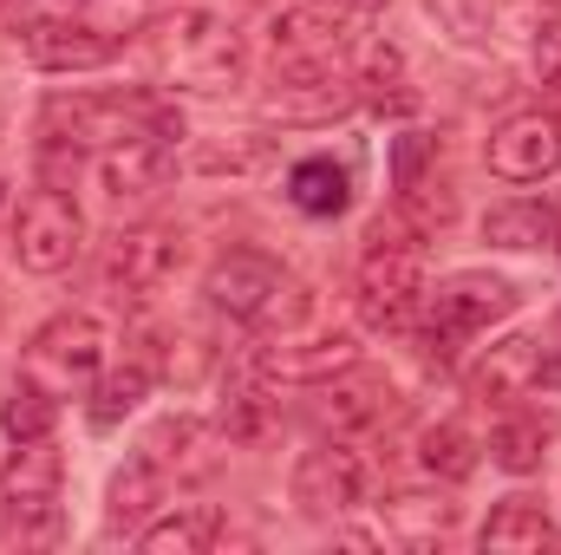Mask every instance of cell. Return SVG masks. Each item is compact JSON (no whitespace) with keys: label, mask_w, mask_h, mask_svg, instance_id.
I'll return each instance as SVG.
<instances>
[{"label":"cell","mask_w":561,"mask_h":555,"mask_svg":"<svg viewBox=\"0 0 561 555\" xmlns=\"http://www.w3.org/2000/svg\"><path fill=\"white\" fill-rule=\"evenodd\" d=\"M150 46H157L163 79H176L190 92H236L249 79V39L216 7H176V13H163L157 33H150Z\"/></svg>","instance_id":"cell-1"},{"label":"cell","mask_w":561,"mask_h":555,"mask_svg":"<svg viewBox=\"0 0 561 555\" xmlns=\"http://www.w3.org/2000/svg\"><path fill=\"white\" fill-rule=\"evenodd\" d=\"M105 366V327L92 314H59L46 320L33 340H26V373L53 393H72V386H92Z\"/></svg>","instance_id":"cell-10"},{"label":"cell","mask_w":561,"mask_h":555,"mask_svg":"<svg viewBox=\"0 0 561 555\" xmlns=\"http://www.w3.org/2000/svg\"><path fill=\"white\" fill-rule=\"evenodd\" d=\"M287 490H294L300 517L333 523V517H346V510H359V503L373 497V471H366V457H359V451H346V444L333 438V444H313V451H300V457H294Z\"/></svg>","instance_id":"cell-7"},{"label":"cell","mask_w":561,"mask_h":555,"mask_svg":"<svg viewBox=\"0 0 561 555\" xmlns=\"http://www.w3.org/2000/svg\"><path fill=\"white\" fill-rule=\"evenodd\" d=\"M183 269V229H170V223H131V229H118L112 236V249H105V287L118 294V301H150V294H163L170 281Z\"/></svg>","instance_id":"cell-8"},{"label":"cell","mask_w":561,"mask_h":555,"mask_svg":"<svg viewBox=\"0 0 561 555\" xmlns=\"http://www.w3.org/2000/svg\"><path fill=\"white\" fill-rule=\"evenodd\" d=\"M542 457H549V431H542V418H503V424L490 431V464H496V471H510V477H536Z\"/></svg>","instance_id":"cell-30"},{"label":"cell","mask_w":561,"mask_h":555,"mask_svg":"<svg viewBox=\"0 0 561 555\" xmlns=\"http://www.w3.org/2000/svg\"><path fill=\"white\" fill-rule=\"evenodd\" d=\"M216 536H222V510H209V503H183L176 517L144 523L138 550L144 555H203V550H216Z\"/></svg>","instance_id":"cell-23"},{"label":"cell","mask_w":561,"mask_h":555,"mask_svg":"<svg viewBox=\"0 0 561 555\" xmlns=\"http://www.w3.org/2000/svg\"><path fill=\"white\" fill-rule=\"evenodd\" d=\"M0 7H7V0H0Z\"/></svg>","instance_id":"cell-37"},{"label":"cell","mask_w":561,"mask_h":555,"mask_svg":"<svg viewBox=\"0 0 561 555\" xmlns=\"http://www.w3.org/2000/svg\"><path fill=\"white\" fill-rule=\"evenodd\" d=\"M536 79H542L549 92H561V20L536 33Z\"/></svg>","instance_id":"cell-33"},{"label":"cell","mask_w":561,"mask_h":555,"mask_svg":"<svg viewBox=\"0 0 561 555\" xmlns=\"http://www.w3.org/2000/svg\"><path fill=\"white\" fill-rule=\"evenodd\" d=\"M379 523H386L392 543L431 550V543H444V536L457 530V503H450V497H431V490H399V497L379 503Z\"/></svg>","instance_id":"cell-20"},{"label":"cell","mask_w":561,"mask_h":555,"mask_svg":"<svg viewBox=\"0 0 561 555\" xmlns=\"http://www.w3.org/2000/svg\"><path fill=\"white\" fill-rule=\"evenodd\" d=\"M287 287H294L287 269H280L275 256H262V249H229V256H216V262H209V275H203L209 307H216V314H229V320H249V327L275 320Z\"/></svg>","instance_id":"cell-9"},{"label":"cell","mask_w":561,"mask_h":555,"mask_svg":"<svg viewBox=\"0 0 561 555\" xmlns=\"http://www.w3.org/2000/svg\"><path fill=\"white\" fill-rule=\"evenodd\" d=\"M483 242L490 249H510V256L542 249V242H556V209L536 203V196H510V203L483 209Z\"/></svg>","instance_id":"cell-22"},{"label":"cell","mask_w":561,"mask_h":555,"mask_svg":"<svg viewBox=\"0 0 561 555\" xmlns=\"http://www.w3.org/2000/svg\"><path fill=\"white\" fill-rule=\"evenodd\" d=\"M431 157H437V138H424V132H405V138H392V190L419 183Z\"/></svg>","instance_id":"cell-32"},{"label":"cell","mask_w":561,"mask_h":555,"mask_svg":"<svg viewBox=\"0 0 561 555\" xmlns=\"http://www.w3.org/2000/svg\"><path fill=\"white\" fill-rule=\"evenodd\" d=\"M255 366L280 380V386H320L346 366H359V340L353 333H333V327H313V333H280L268 347H255Z\"/></svg>","instance_id":"cell-13"},{"label":"cell","mask_w":561,"mask_h":555,"mask_svg":"<svg viewBox=\"0 0 561 555\" xmlns=\"http://www.w3.org/2000/svg\"><path fill=\"white\" fill-rule=\"evenodd\" d=\"M313 418H320L333 438H359V431H373L379 418H392V386H386V380H366L359 366H346V373L320 380Z\"/></svg>","instance_id":"cell-16"},{"label":"cell","mask_w":561,"mask_h":555,"mask_svg":"<svg viewBox=\"0 0 561 555\" xmlns=\"http://www.w3.org/2000/svg\"><path fill=\"white\" fill-rule=\"evenodd\" d=\"M0 196H7V183H0Z\"/></svg>","instance_id":"cell-36"},{"label":"cell","mask_w":561,"mask_h":555,"mask_svg":"<svg viewBox=\"0 0 561 555\" xmlns=\"http://www.w3.org/2000/svg\"><path fill=\"white\" fill-rule=\"evenodd\" d=\"M268 53H275V72H320V66H340L346 59V20L340 7H313V0H294L268 20Z\"/></svg>","instance_id":"cell-11"},{"label":"cell","mask_w":561,"mask_h":555,"mask_svg":"<svg viewBox=\"0 0 561 555\" xmlns=\"http://www.w3.org/2000/svg\"><path fill=\"white\" fill-rule=\"evenodd\" d=\"M477 543L483 550H549L556 543V523H549V510L536 497H503L490 510V523L477 530Z\"/></svg>","instance_id":"cell-25"},{"label":"cell","mask_w":561,"mask_h":555,"mask_svg":"<svg viewBox=\"0 0 561 555\" xmlns=\"http://www.w3.org/2000/svg\"><path fill=\"white\" fill-rule=\"evenodd\" d=\"M39 138L53 150H112V144H131V138H183V118L163 99L79 92V99H53L39 112Z\"/></svg>","instance_id":"cell-2"},{"label":"cell","mask_w":561,"mask_h":555,"mask_svg":"<svg viewBox=\"0 0 561 555\" xmlns=\"http://www.w3.org/2000/svg\"><path fill=\"white\" fill-rule=\"evenodd\" d=\"M20 53L39 72H99L118 59V39L105 26H85V20H26Z\"/></svg>","instance_id":"cell-14"},{"label":"cell","mask_w":561,"mask_h":555,"mask_svg":"<svg viewBox=\"0 0 561 555\" xmlns=\"http://www.w3.org/2000/svg\"><path fill=\"white\" fill-rule=\"evenodd\" d=\"M419 464L437 477V484H463V477H477V438L457 424V418H444V424H431L419 438Z\"/></svg>","instance_id":"cell-28"},{"label":"cell","mask_w":561,"mask_h":555,"mask_svg":"<svg viewBox=\"0 0 561 555\" xmlns=\"http://www.w3.org/2000/svg\"><path fill=\"white\" fill-rule=\"evenodd\" d=\"M359 105V86L340 72V66H320V72H275V92L262 99V112L280 125H333Z\"/></svg>","instance_id":"cell-15"},{"label":"cell","mask_w":561,"mask_h":555,"mask_svg":"<svg viewBox=\"0 0 561 555\" xmlns=\"http://www.w3.org/2000/svg\"><path fill=\"white\" fill-rule=\"evenodd\" d=\"M424 7H431V20H437L457 46H483V39H490V20H496L490 0H424Z\"/></svg>","instance_id":"cell-31"},{"label":"cell","mask_w":561,"mask_h":555,"mask_svg":"<svg viewBox=\"0 0 561 555\" xmlns=\"http://www.w3.org/2000/svg\"><path fill=\"white\" fill-rule=\"evenodd\" d=\"M79 249H85V216L59 183L33 190L13 209V256H20L26 275H59V269L79 262Z\"/></svg>","instance_id":"cell-6"},{"label":"cell","mask_w":561,"mask_h":555,"mask_svg":"<svg viewBox=\"0 0 561 555\" xmlns=\"http://www.w3.org/2000/svg\"><path fill=\"white\" fill-rule=\"evenodd\" d=\"M536 380H542V340H529V333L496 340L470 366V393L477 399H523V393H536Z\"/></svg>","instance_id":"cell-19"},{"label":"cell","mask_w":561,"mask_h":555,"mask_svg":"<svg viewBox=\"0 0 561 555\" xmlns=\"http://www.w3.org/2000/svg\"><path fill=\"white\" fill-rule=\"evenodd\" d=\"M176 177V144L170 138H131V144H112L99 157V183L125 203V196H150Z\"/></svg>","instance_id":"cell-18"},{"label":"cell","mask_w":561,"mask_h":555,"mask_svg":"<svg viewBox=\"0 0 561 555\" xmlns=\"http://www.w3.org/2000/svg\"><path fill=\"white\" fill-rule=\"evenodd\" d=\"M359 86H366L359 105H373V112H386V118H412V112H419V92L405 86V53H399V46H379Z\"/></svg>","instance_id":"cell-29"},{"label":"cell","mask_w":561,"mask_h":555,"mask_svg":"<svg viewBox=\"0 0 561 555\" xmlns=\"http://www.w3.org/2000/svg\"><path fill=\"white\" fill-rule=\"evenodd\" d=\"M150 380H157V373H150L144 360H125L118 373H105V380H99V393H92V406H85L92 431H118V424L150 399Z\"/></svg>","instance_id":"cell-27"},{"label":"cell","mask_w":561,"mask_h":555,"mask_svg":"<svg viewBox=\"0 0 561 555\" xmlns=\"http://www.w3.org/2000/svg\"><path fill=\"white\" fill-rule=\"evenodd\" d=\"M53 424H59V393L39 386L33 373H20L7 386V399H0V431L13 444H33V438H53Z\"/></svg>","instance_id":"cell-26"},{"label":"cell","mask_w":561,"mask_h":555,"mask_svg":"<svg viewBox=\"0 0 561 555\" xmlns=\"http://www.w3.org/2000/svg\"><path fill=\"white\" fill-rule=\"evenodd\" d=\"M333 7H340V13H379L386 0H333Z\"/></svg>","instance_id":"cell-34"},{"label":"cell","mask_w":561,"mask_h":555,"mask_svg":"<svg viewBox=\"0 0 561 555\" xmlns=\"http://www.w3.org/2000/svg\"><path fill=\"white\" fill-rule=\"evenodd\" d=\"M157 503H163V464L138 451V457H131V464L112 477V503H105V523L138 536L144 523H150V510H157Z\"/></svg>","instance_id":"cell-24"},{"label":"cell","mask_w":561,"mask_h":555,"mask_svg":"<svg viewBox=\"0 0 561 555\" xmlns=\"http://www.w3.org/2000/svg\"><path fill=\"white\" fill-rule=\"evenodd\" d=\"M424 236L399 216V223H373L366 256H359V320L373 333H399L412 327L424 307Z\"/></svg>","instance_id":"cell-3"},{"label":"cell","mask_w":561,"mask_h":555,"mask_svg":"<svg viewBox=\"0 0 561 555\" xmlns=\"http://www.w3.org/2000/svg\"><path fill=\"white\" fill-rule=\"evenodd\" d=\"M483 163L503 183H542V177H556L561 170V118L556 112H516V118H503L490 132V144H483Z\"/></svg>","instance_id":"cell-12"},{"label":"cell","mask_w":561,"mask_h":555,"mask_svg":"<svg viewBox=\"0 0 561 555\" xmlns=\"http://www.w3.org/2000/svg\"><path fill=\"white\" fill-rule=\"evenodd\" d=\"M216 431L229 444H262L275 431V380L255 366V353L242 366H229L222 380V406H216Z\"/></svg>","instance_id":"cell-17"},{"label":"cell","mask_w":561,"mask_h":555,"mask_svg":"<svg viewBox=\"0 0 561 555\" xmlns=\"http://www.w3.org/2000/svg\"><path fill=\"white\" fill-rule=\"evenodd\" d=\"M556 256H561V216H556Z\"/></svg>","instance_id":"cell-35"},{"label":"cell","mask_w":561,"mask_h":555,"mask_svg":"<svg viewBox=\"0 0 561 555\" xmlns=\"http://www.w3.org/2000/svg\"><path fill=\"white\" fill-rule=\"evenodd\" d=\"M59 484H66V457L53 451V438L13 444V457L0 471V510H7V530L20 543L59 536Z\"/></svg>","instance_id":"cell-5"},{"label":"cell","mask_w":561,"mask_h":555,"mask_svg":"<svg viewBox=\"0 0 561 555\" xmlns=\"http://www.w3.org/2000/svg\"><path fill=\"white\" fill-rule=\"evenodd\" d=\"M424 353L431 360H457L477 333H490L496 320H510L516 314V287L503 275H483V269H463V275L437 281V287H424Z\"/></svg>","instance_id":"cell-4"},{"label":"cell","mask_w":561,"mask_h":555,"mask_svg":"<svg viewBox=\"0 0 561 555\" xmlns=\"http://www.w3.org/2000/svg\"><path fill=\"white\" fill-rule=\"evenodd\" d=\"M287 203H294L300 216H346V203H353V170L333 163V157H300V163L287 170Z\"/></svg>","instance_id":"cell-21"}]
</instances>
